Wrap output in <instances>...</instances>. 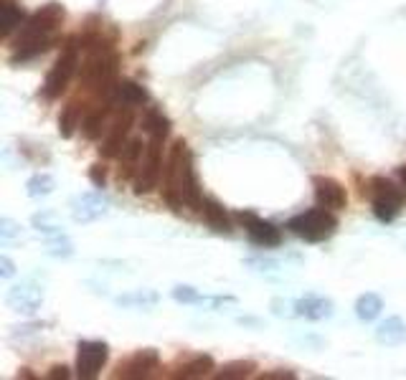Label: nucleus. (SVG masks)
<instances>
[{"label": "nucleus", "mask_w": 406, "mask_h": 380, "mask_svg": "<svg viewBox=\"0 0 406 380\" xmlns=\"http://www.w3.org/2000/svg\"><path fill=\"white\" fill-rule=\"evenodd\" d=\"M0 236L3 239H15V236H21V226L15 223V221H10V218H3L0 221Z\"/></svg>", "instance_id": "31"}, {"label": "nucleus", "mask_w": 406, "mask_h": 380, "mask_svg": "<svg viewBox=\"0 0 406 380\" xmlns=\"http://www.w3.org/2000/svg\"><path fill=\"white\" fill-rule=\"evenodd\" d=\"M89 178H92V183L96 188H104V183H107V170H104V165H92L89 168Z\"/></svg>", "instance_id": "32"}, {"label": "nucleus", "mask_w": 406, "mask_h": 380, "mask_svg": "<svg viewBox=\"0 0 406 380\" xmlns=\"http://www.w3.org/2000/svg\"><path fill=\"white\" fill-rule=\"evenodd\" d=\"M287 228L295 236H300L303 241L323 243L338 231V218L332 216V211L318 205V208H310V211H303L297 213V216H292Z\"/></svg>", "instance_id": "2"}, {"label": "nucleus", "mask_w": 406, "mask_h": 380, "mask_svg": "<svg viewBox=\"0 0 406 380\" xmlns=\"http://www.w3.org/2000/svg\"><path fill=\"white\" fill-rule=\"evenodd\" d=\"M0 274L6 279H10L15 274V266H13V261L8 259V256H0Z\"/></svg>", "instance_id": "35"}, {"label": "nucleus", "mask_w": 406, "mask_h": 380, "mask_svg": "<svg viewBox=\"0 0 406 380\" xmlns=\"http://www.w3.org/2000/svg\"><path fill=\"white\" fill-rule=\"evenodd\" d=\"M69 375H71V373H69V368H67V365H53L51 370L46 373V378H51V380H59V378H61V380H67Z\"/></svg>", "instance_id": "34"}, {"label": "nucleus", "mask_w": 406, "mask_h": 380, "mask_svg": "<svg viewBox=\"0 0 406 380\" xmlns=\"http://www.w3.org/2000/svg\"><path fill=\"white\" fill-rule=\"evenodd\" d=\"M41 302H44V289L36 284H31V282L13 286V289L8 292V304H10V309H15V312H33V309H38Z\"/></svg>", "instance_id": "13"}, {"label": "nucleus", "mask_w": 406, "mask_h": 380, "mask_svg": "<svg viewBox=\"0 0 406 380\" xmlns=\"http://www.w3.org/2000/svg\"><path fill=\"white\" fill-rule=\"evenodd\" d=\"M158 302V294L150 292V289H142V292H135V294H125V297H119L117 304L122 307H153Z\"/></svg>", "instance_id": "27"}, {"label": "nucleus", "mask_w": 406, "mask_h": 380, "mask_svg": "<svg viewBox=\"0 0 406 380\" xmlns=\"http://www.w3.org/2000/svg\"><path fill=\"white\" fill-rule=\"evenodd\" d=\"M145 150H148V145L142 142V137L127 139V145L122 147V153H119V157H117L119 183H122V180H135V175H137V170H140V165H142V157H145Z\"/></svg>", "instance_id": "11"}, {"label": "nucleus", "mask_w": 406, "mask_h": 380, "mask_svg": "<svg viewBox=\"0 0 406 380\" xmlns=\"http://www.w3.org/2000/svg\"><path fill=\"white\" fill-rule=\"evenodd\" d=\"M115 110V104H112V99H107L104 104H99V107H94V110H89L87 114H84V119H81V135L87 139H99L102 137V132H107V119H110V112Z\"/></svg>", "instance_id": "15"}, {"label": "nucleus", "mask_w": 406, "mask_h": 380, "mask_svg": "<svg viewBox=\"0 0 406 380\" xmlns=\"http://www.w3.org/2000/svg\"><path fill=\"white\" fill-rule=\"evenodd\" d=\"M173 297H176L178 302H183V304H196V302H203V297H201L193 286H185V284H178L176 289H173Z\"/></svg>", "instance_id": "29"}, {"label": "nucleus", "mask_w": 406, "mask_h": 380, "mask_svg": "<svg viewBox=\"0 0 406 380\" xmlns=\"http://www.w3.org/2000/svg\"><path fill=\"white\" fill-rule=\"evenodd\" d=\"M214 358H208V355H196L193 360L183 363V365L178 368L176 378H206L211 370H214Z\"/></svg>", "instance_id": "22"}, {"label": "nucleus", "mask_w": 406, "mask_h": 380, "mask_svg": "<svg viewBox=\"0 0 406 380\" xmlns=\"http://www.w3.org/2000/svg\"><path fill=\"white\" fill-rule=\"evenodd\" d=\"M399 180H401V188H404V193H406V165L399 168Z\"/></svg>", "instance_id": "36"}, {"label": "nucleus", "mask_w": 406, "mask_h": 380, "mask_svg": "<svg viewBox=\"0 0 406 380\" xmlns=\"http://www.w3.org/2000/svg\"><path fill=\"white\" fill-rule=\"evenodd\" d=\"M295 370H272V373H262L259 380H292Z\"/></svg>", "instance_id": "33"}, {"label": "nucleus", "mask_w": 406, "mask_h": 380, "mask_svg": "<svg viewBox=\"0 0 406 380\" xmlns=\"http://www.w3.org/2000/svg\"><path fill=\"white\" fill-rule=\"evenodd\" d=\"M18 378H33V373H28V368H23L21 373H18Z\"/></svg>", "instance_id": "37"}, {"label": "nucleus", "mask_w": 406, "mask_h": 380, "mask_svg": "<svg viewBox=\"0 0 406 380\" xmlns=\"http://www.w3.org/2000/svg\"><path fill=\"white\" fill-rule=\"evenodd\" d=\"M53 188H56V183H53V178L46 175V173H38V175H33L28 180L31 198H44V196H49V193H53Z\"/></svg>", "instance_id": "28"}, {"label": "nucleus", "mask_w": 406, "mask_h": 380, "mask_svg": "<svg viewBox=\"0 0 406 380\" xmlns=\"http://www.w3.org/2000/svg\"><path fill=\"white\" fill-rule=\"evenodd\" d=\"M76 127H81L79 104H69L67 110L61 112V117H59V135H61V137H71Z\"/></svg>", "instance_id": "26"}, {"label": "nucleus", "mask_w": 406, "mask_h": 380, "mask_svg": "<svg viewBox=\"0 0 406 380\" xmlns=\"http://www.w3.org/2000/svg\"><path fill=\"white\" fill-rule=\"evenodd\" d=\"M162 200L180 213L183 208H193L201 213L203 205V196L198 190V180L193 173V155L188 150L183 139H176L170 147V155L165 160V170H162Z\"/></svg>", "instance_id": "1"}, {"label": "nucleus", "mask_w": 406, "mask_h": 380, "mask_svg": "<svg viewBox=\"0 0 406 380\" xmlns=\"http://www.w3.org/2000/svg\"><path fill=\"white\" fill-rule=\"evenodd\" d=\"M49 251H51L53 256H71V254H74V249H71V243H69L67 239L49 241Z\"/></svg>", "instance_id": "30"}, {"label": "nucleus", "mask_w": 406, "mask_h": 380, "mask_svg": "<svg viewBox=\"0 0 406 380\" xmlns=\"http://www.w3.org/2000/svg\"><path fill=\"white\" fill-rule=\"evenodd\" d=\"M237 221L244 226V231H246V236H249L251 241L257 243V246H280L282 243V234L280 228L274 226V223H269V221L259 218L257 213L251 211H239L237 213Z\"/></svg>", "instance_id": "8"}, {"label": "nucleus", "mask_w": 406, "mask_h": 380, "mask_svg": "<svg viewBox=\"0 0 406 380\" xmlns=\"http://www.w3.org/2000/svg\"><path fill=\"white\" fill-rule=\"evenodd\" d=\"M107 205H110V200L102 193H84V196L74 200L71 216H74L76 223H89V221L102 218L104 213H107Z\"/></svg>", "instance_id": "12"}, {"label": "nucleus", "mask_w": 406, "mask_h": 380, "mask_svg": "<svg viewBox=\"0 0 406 380\" xmlns=\"http://www.w3.org/2000/svg\"><path fill=\"white\" fill-rule=\"evenodd\" d=\"M61 21H64V8H61L59 3H49V6H44L41 10H36V13L26 21V26L21 28V36L15 38L13 44L26 41V38L49 36V33H51V31L56 28Z\"/></svg>", "instance_id": "7"}, {"label": "nucleus", "mask_w": 406, "mask_h": 380, "mask_svg": "<svg viewBox=\"0 0 406 380\" xmlns=\"http://www.w3.org/2000/svg\"><path fill=\"white\" fill-rule=\"evenodd\" d=\"M107 99H112L115 107H130V110H133V107H142V104L150 102L145 87H140L137 81H117Z\"/></svg>", "instance_id": "14"}, {"label": "nucleus", "mask_w": 406, "mask_h": 380, "mask_svg": "<svg viewBox=\"0 0 406 380\" xmlns=\"http://www.w3.org/2000/svg\"><path fill=\"white\" fill-rule=\"evenodd\" d=\"M201 216H203V221H206L214 231H219V234H229L231 231V216L226 213V208H223L216 198H203Z\"/></svg>", "instance_id": "17"}, {"label": "nucleus", "mask_w": 406, "mask_h": 380, "mask_svg": "<svg viewBox=\"0 0 406 380\" xmlns=\"http://www.w3.org/2000/svg\"><path fill=\"white\" fill-rule=\"evenodd\" d=\"M133 122H135V117H133V110H130V107H125L122 112H117V117H115V122H112L110 127H107L102 145H99V153H102V157H107V160H112V157H119L122 147H125L127 139H130Z\"/></svg>", "instance_id": "6"}, {"label": "nucleus", "mask_w": 406, "mask_h": 380, "mask_svg": "<svg viewBox=\"0 0 406 380\" xmlns=\"http://www.w3.org/2000/svg\"><path fill=\"white\" fill-rule=\"evenodd\" d=\"M140 127L150 139H165L170 135V119L158 107H148L145 110V114L140 119Z\"/></svg>", "instance_id": "19"}, {"label": "nucleus", "mask_w": 406, "mask_h": 380, "mask_svg": "<svg viewBox=\"0 0 406 380\" xmlns=\"http://www.w3.org/2000/svg\"><path fill=\"white\" fill-rule=\"evenodd\" d=\"M376 340L381 345H401L406 340V322L401 317H389L378 325Z\"/></svg>", "instance_id": "21"}, {"label": "nucleus", "mask_w": 406, "mask_h": 380, "mask_svg": "<svg viewBox=\"0 0 406 380\" xmlns=\"http://www.w3.org/2000/svg\"><path fill=\"white\" fill-rule=\"evenodd\" d=\"M381 309H384V300L373 292L361 294L358 302H355V315H358V320H363V322H373L378 315H381Z\"/></svg>", "instance_id": "23"}, {"label": "nucleus", "mask_w": 406, "mask_h": 380, "mask_svg": "<svg viewBox=\"0 0 406 380\" xmlns=\"http://www.w3.org/2000/svg\"><path fill=\"white\" fill-rule=\"evenodd\" d=\"M53 44V36L49 33V36H36V38H26V41H18V44H13V56H10V61L13 64H18V61H31L36 59V56H41V53H46L49 49H51Z\"/></svg>", "instance_id": "18"}, {"label": "nucleus", "mask_w": 406, "mask_h": 380, "mask_svg": "<svg viewBox=\"0 0 406 380\" xmlns=\"http://www.w3.org/2000/svg\"><path fill=\"white\" fill-rule=\"evenodd\" d=\"M295 315L307 317V320H328L332 317V302L325 297H305V300L295 302Z\"/></svg>", "instance_id": "20"}, {"label": "nucleus", "mask_w": 406, "mask_h": 380, "mask_svg": "<svg viewBox=\"0 0 406 380\" xmlns=\"http://www.w3.org/2000/svg\"><path fill=\"white\" fill-rule=\"evenodd\" d=\"M162 170H165V165H162V139H150L142 165L133 180L135 196H148L150 190H155L160 183Z\"/></svg>", "instance_id": "3"}, {"label": "nucleus", "mask_w": 406, "mask_h": 380, "mask_svg": "<svg viewBox=\"0 0 406 380\" xmlns=\"http://www.w3.org/2000/svg\"><path fill=\"white\" fill-rule=\"evenodd\" d=\"M0 13H3V21H0V33L3 36H10L15 28H21L23 23V10L15 6L13 0H3V6H0Z\"/></svg>", "instance_id": "24"}, {"label": "nucleus", "mask_w": 406, "mask_h": 380, "mask_svg": "<svg viewBox=\"0 0 406 380\" xmlns=\"http://www.w3.org/2000/svg\"><path fill=\"white\" fill-rule=\"evenodd\" d=\"M312 188H315V200L318 205L328 208V211H343L348 205V193L346 188L332 180L328 175H315L312 178Z\"/></svg>", "instance_id": "10"}, {"label": "nucleus", "mask_w": 406, "mask_h": 380, "mask_svg": "<svg viewBox=\"0 0 406 380\" xmlns=\"http://www.w3.org/2000/svg\"><path fill=\"white\" fill-rule=\"evenodd\" d=\"M369 196H371V200L391 203V205H396V208H401V203H404V190L394 183V180H389V178H384V175L371 178L369 180Z\"/></svg>", "instance_id": "16"}, {"label": "nucleus", "mask_w": 406, "mask_h": 380, "mask_svg": "<svg viewBox=\"0 0 406 380\" xmlns=\"http://www.w3.org/2000/svg\"><path fill=\"white\" fill-rule=\"evenodd\" d=\"M158 365H160V355H158V350L145 347V350H137L135 355H130L125 363H119L115 378H125V380L148 378V375H153V370H158Z\"/></svg>", "instance_id": "9"}, {"label": "nucleus", "mask_w": 406, "mask_h": 380, "mask_svg": "<svg viewBox=\"0 0 406 380\" xmlns=\"http://www.w3.org/2000/svg\"><path fill=\"white\" fill-rule=\"evenodd\" d=\"M251 370H257L254 363H249V360H237V363H226V365L216 373V378L219 380H242V378H249Z\"/></svg>", "instance_id": "25"}, {"label": "nucleus", "mask_w": 406, "mask_h": 380, "mask_svg": "<svg viewBox=\"0 0 406 380\" xmlns=\"http://www.w3.org/2000/svg\"><path fill=\"white\" fill-rule=\"evenodd\" d=\"M110 358V347L107 343H99V340H81L79 347H76V375L84 380L96 378L99 370L104 368Z\"/></svg>", "instance_id": "5"}, {"label": "nucleus", "mask_w": 406, "mask_h": 380, "mask_svg": "<svg viewBox=\"0 0 406 380\" xmlns=\"http://www.w3.org/2000/svg\"><path fill=\"white\" fill-rule=\"evenodd\" d=\"M76 66H79L76 49L74 46H69L67 51L56 59V64H53V69L49 71V76H46V84H44L46 99H56V96H61V92L69 87V81H71V76H74Z\"/></svg>", "instance_id": "4"}]
</instances>
